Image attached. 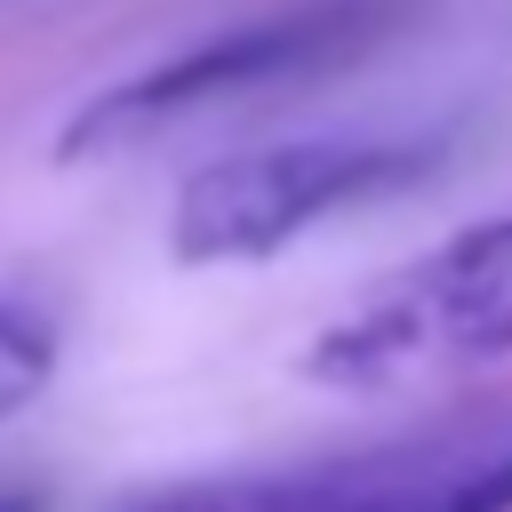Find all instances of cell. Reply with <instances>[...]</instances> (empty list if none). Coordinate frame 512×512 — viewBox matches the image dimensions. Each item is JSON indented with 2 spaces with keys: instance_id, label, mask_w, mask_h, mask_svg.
Instances as JSON below:
<instances>
[{
  "instance_id": "6da1fadb",
  "label": "cell",
  "mask_w": 512,
  "mask_h": 512,
  "mask_svg": "<svg viewBox=\"0 0 512 512\" xmlns=\"http://www.w3.org/2000/svg\"><path fill=\"white\" fill-rule=\"evenodd\" d=\"M512 352V216L464 224L408 272L376 280L344 320H328L304 352L312 384L376 392L416 368H472Z\"/></svg>"
},
{
  "instance_id": "7a4b0ae2",
  "label": "cell",
  "mask_w": 512,
  "mask_h": 512,
  "mask_svg": "<svg viewBox=\"0 0 512 512\" xmlns=\"http://www.w3.org/2000/svg\"><path fill=\"white\" fill-rule=\"evenodd\" d=\"M432 168L416 144H352V136H296L264 152H232L184 176L168 248L176 264H256L304 240L320 216L360 208L376 192H400Z\"/></svg>"
},
{
  "instance_id": "3957f363",
  "label": "cell",
  "mask_w": 512,
  "mask_h": 512,
  "mask_svg": "<svg viewBox=\"0 0 512 512\" xmlns=\"http://www.w3.org/2000/svg\"><path fill=\"white\" fill-rule=\"evenodd\" d=\"M120 512H512V424L432 432L288 472H232L152 488Z\"/></svg>"
},
{
  "instance_id": "277c9868",
  "label": "cell",
  "mask_w": 512,
  "mask_h": 512,
  "mask_svg": "<svg viewBox=\"0 0 512 512\" xmlns=\"http://www.w3.org/2000/svg\"><path fill=\"white\" fill-rule=\"evenodd\" d=\"M368 0H320V8H296V16H264V24H232V32H208L192 48H176L168 64L88 96L64 136H56V160L80 168V160H112L144 136H160L168 120H192L224 96H256V88H280V80H304L320 64H336L344 48H360L368 32Z\"/></svg>"
},
{
  "instance_id": "5b68a950",
  "label": "cell",
  "mask_w": 512,
  "mask_h": 512,
  "mask_svg": "<svg viewBox=\"0 0 512 512\" xmlns=\"http://www.w3.org/2000/svg\"><path fill=\"white\" fill-rule=\"evenodd\" d=\"M48 368H56V328H48V312L0 296V416H16L24 400H40Z\"/></svg>"
},
{
  "instance_id": "8992f818",
  "label": "cell",
  "mask_w": 512,
  "mask_h": 512,
  "mask_svg": "<svg viewBox=\"0 0 512 512\" xmlns=\"http://www.w3.org/2000/svg\"><path fill=\"white\" fill-rule=\"evenodd\" d=\"M0 512H48V496H40V488H16V480H0Z\"/></svg>"
}]
</instances>
